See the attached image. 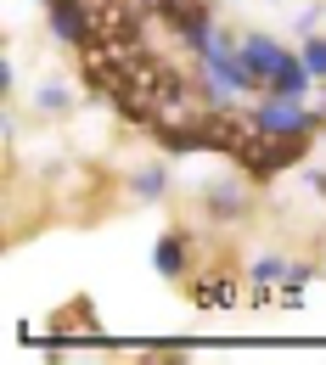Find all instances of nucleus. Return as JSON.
<instances>
[{
    "label": "nucleus",
    "mask_w": 326,
    "mask_h": 365,
    "mask_svg": "<svg viewBox=\"0 0 326 365\" xmlns=\"http://www.w3.org/2000/svg\"><path fill=\"white\" fill-rule=\"evenodd\" d=\"M298 56H304V68L315 73V85H326V40L321 34H304V51H298Z\"/></svg>",
    "instance_id": "5"
},
{
    "label": "nucleus",
    "mask_w": 326,
    "mask_h": 365,
    "mask_svg": "<svg viewBox=\"0 0 326 365\" xmlns=\"http://www.w3.org/2000/svg\"><path fill=\"white\" fill-rule=\"evenodd\" d=\"M34 101H40L46 113H62V107H68V91H62V85H46V91L34 96Z\"/></svg>",
    "instance_id": "7"
},
{
    "label": "nucleus",
    "mask_w": 326,
    "mask_h": 365,
    "mask_svg": "<svg viewBox=\"0 0 326 365\" xmlns=\"http://www.w3.org/2000/svg\"><path fill=\"white\" fill-rule=\"evenodd\" d=\"M136 191L141 197H158V191H163V169H146V175L136 180Z\"/></svg>",
    "instance_id": "8"
},
{
    "label": "nucleus",
    "mask_w": 326,
    "mask_h": 365,
    "mask_svg": "<svg viewBox=\"0 0 326 365\" xmlns=\"http://www.w3.org/2000/svg\"><path fill=\"white\" fill-rule=\"evenodd\" d=\"M180 264H186V247H180L175 236H163V242L152 247V270L158 275H180Z\"/></svg>",
    "instance_id": "4"
},
{
    "label": "nucleus",
    "mask_w": 326,
    "mask_h": 365,
    "mask_svg": "<svg viewBox=\"0 0 326 365\" xmlns=\"http://www.w3.org/2000/svg\"><path fill=\"white\" fill-rule=\"evenodd\" d=\"M236 51H242V68L253 73V85H265L270 96H304L315 85V73L304 68V56H292L287 46H276L270 34H248Z\"/></svg>",
    "instance_id": "1"
},
{
    "label": "nucleus",
    "mask_w": 326,
    "mask_h": 365,
    "mask_svg": "<svg viewBox=\"0 0 326 365\" xmlns=\"http://www.w3.org/2000/svg\"><path fill=\"white\" fill-rule=\"evenodd\" d=\"M51 34L56 40H85V6L79 0H51Z\"/></svg>",
    "instance_id": "3"
},
{
    "label": "nucleus",
    "mask_w": 326,
    "mask_h": 365,
    "mask_svg": "<svg viewBox=\"0 0 326 365\" xmlns=\"http://www.w3.org/2000/svg\"><path fill=\"white\" fill-rule=\"evenodd\" d=\"M253 281H259V287H270V281H287V264H281L276 253H259V259H253Z\"/></svg>",
    "instance_id": "6"
},
{
    "label": "nucleus",
    "mask_w": 326,
    "mask_h": 365,
    "mask_svg": "<svg viewBox=\"0 0 326 365\" xmlns=\"http://www.w3.org/2000/svg\"><path fill=\"white\" fill-rule=\"evenodd\" d=\"M253 124H259V135H276V140H292L304 135L315 118H310V107H304V96H270L259 101V113H253Z\"/></svg>",
    "instance_id": "2"
}]
</instances>
